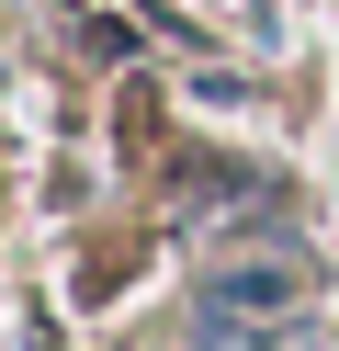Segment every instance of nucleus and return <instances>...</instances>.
I'll list each match as a JSON object with an SVG mask.
<instances>
[{"mask_svg": "<svg viewBox=\"0 0 339 351\" xmlns=\"http://www.w3.org/2000/svg\"><path fill=\"white\" fill-rule=\"evenodd\" d=\"M203 306L215 317H294V272H226V283H203Z\"/></svg>", "mask_w": 339, "mask_h": 351, "instance_id": "f257e3e1", "label": "nucleus"}, {"mask_svg": "<svg viewBox=\"0 0 339 351\" xmlns=\"http://www.w3.org/2000/svg\"><path fill=\"white\" fill-rule=\"evenodd\" d=\"M203 351H305V328L294 317H215L203 306Z\"/></svg>", "mask_w": 339, "mask_h": 351, "instance_id": "f03ea898", "label": "nucleus"}]
</instances>
